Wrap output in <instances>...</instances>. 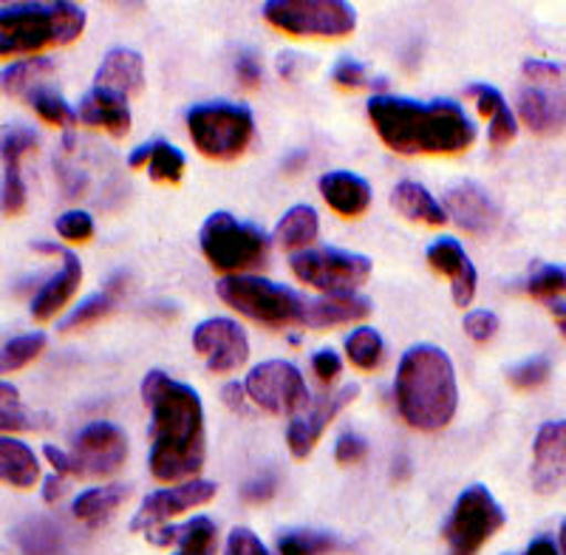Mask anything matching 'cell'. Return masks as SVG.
<instances>
[{"instance_id": "obj_28", "label": "cell", "mask_w": 566, "mask_h": 555, "mask_svg": "<svg viewBox=\"0 0 566 555\" xmlns=\"http://www.w3.org/2000/svg\"><path fill=\"white\" fill-rule=\"evenodd\" d=\"M391 205L397 207L399 213L406 216L408 221H422V224L431 227H439L448 221L444 207L433 199L431 190L417 185V181H399L391 193Z\"/></svg>"}, {"instance_id": "obj_49", "label": "cell", "mask_w": 566, "mask_h": 555, "mask_svg": "<svg viewBox=\"0 0 566 555\" xmlns=\"http://www.w3.org/2000/svg\"><path fill=\"white\" fill-rule=\"evenodd\" d=\"M312 368H315V375L321 377V383H335L343 371V360L337 352L323 349L312 357Z\"/></svg>"}, {"instance_id": "obj_12", "label": "cell", "mask_w": 566, "mask_h": 555, "mask_svg": "<svg viewBox=\"0 0 566 555\" xmlns=\"http://www.w3.org/2000/svg\"><path fill=\"white\" fill-rule=\"evenodd\" d=\"M74 477H114L128 462V437L114 422H91L74 437V448L69 451Z\"/></svg>"}, {"instance_id": "obj_30", "label": "cell", "mask_w": 566, "mask_h": 555, "mask_svg": "<svg viewBox=\"0 0 566 555\" xmlns=\"http://www.w3.org/2000/svg\"><path fill=\"white\" fill-rule=\"evenodd\" d=\"M123 292H125V275H116L114 281H108V286H105L103 292L91 295L88 301H83L77 310L71 312V315L60 323V332H65V335H69V332H83L88 329V326H94L97 321H103V317H108L111 312L116 310V301H119Z\"/></svg>"}, {"instance_id": "obj_21", "label": "cell", "mask_w": 566, "mask_h": 555, "mask_svg": "<svg viewBox=\"0 0 566 555\" xmlns=\"http://www.w3.org/2000/svg\"><path fill=\"white\" fill-rule=\"evenodd\" d=\"M60 259H63V270L49 278L32 301V317L40 323L52 321L60 310H65V304L83 284V264H80L77 255L69 250H60Z\"/></svg>"}, {"instance_id": "obj_46", "label": "cell", "mask_w": 566, "mask_h": 555, "mask_svg": "<svg viewBox=\"0 0 566 555\" xmlns=\"http://www.w3.org/2000/svg\"><path fill=\"white\" fill-rule=\"evenodd\" d=\"M224 555H270L266 547L261 544V538L252 533V530H232L230 538H227V553Z\"/></svg>"}, {"instance_id": "obj_35", "label": "cell", "mask_w": 566, "mask_h": 555, "mask_svg": "<svg viewBox=\"0 0 566 555\" xmlns=\"http://www.w3.org/2000/svg\"><path fill=\"white\" fill-rule=\"evenodd\" d=\"M343 544L328 533L315 530H290L277 538V553L281 555H332L340 553Z\"/></svg>"}, {"instance_id": "obj_25", "label": "cell", "mask_w": 566, "mask_h": 555, "mask_svg": "<svg viewBox=\"0 0 566 555\" xmlns=\"http://www.w3.org/2000/svg\"><path fill=\"white\" fill-rule=\"evenodd\" d=\"M77 117L91 128H105L114 136H125L130 130V111L128 103L119 97H111L105 91H88L80 103Z\"/></svg>"}, {"instance_id": "obj_40", "label": "cell", "mask_w": 566, "mask_h": 555, "mask_svg": "<svg viewBox=\"0 0 566 555\" xmlns=\"http://www.w3.org/2000/svg\"><path fill=\"white\" fill-rule=\"evenodd\" d=\"M549 371H553V366H549L547 357H530V360L510 368V386H515L518 391H533L549 380Z\"/></svg>"}, {"instance_id": "obj_22", "label": "cell", "mask_w": 566, "mask_h": 555, "mask_svg": "<svg viewBox=\"0 0 566 555\" xmlns=\"http://www.w3.org/2000/svg\"><path fill=\"white\" fill-rule=\"evenodd\" d=\"M321 196L337 216L343 219H357L371 205V185L363 176L348 174V170H332L321 176Z\"/></svg>"}, {"instance_id": "obj_57", "label": "cell", "mask_w": 566, "mask_h": 555, "mask_svg": "<svg viewBox=\"0 0 566 555\" xmlns=\"http://www.w3.org/2000/svg\"><path fill=\"white\" fill-rule=\"evenodd\" d=\"M295 63H297L295 54H281V60H277V72H281L286 80H292L295 77Z\"/></svg>"}, {"instance_id": "obj_33", "label": "cell", "mask_w": 566, "mask_h": 555, "mask_svg": "<svg viewBox=\"0 0 566 555\" xmlns=\"http://www.w3.org/2000/svg\"><path fill=\"white\" fill-rule=\"evenodd\" d=\"M54 72V63L45 57L20 60V63L7 65L0 72V94L3 97H23L34 85H40V77Z\"/></svg>"}, {"instance_id": "obj_8", "label": "cell", "mask_w": 566, "mask_h": 555, "mask_svg": "<svg viewBox=\"0 0 566 555\" xmlns=\"http://www.w3.org/2000/svg\"><path fill=\"white\" fill-rule=\"evenodd\" d=\"M264 18L277 32L295 38H348L357 29V14L343 0H270Z\"/></svg>"}, {"instance_id": "obj_47", "label": "cell", "mask_w": 566, "mask_h": 555, "mask_svg": "<svg viewBox=\"0 0 566 555\" xmlns=\"http://www.w3.org/2000/svg\"><path fill=\"white\" fill-rule=\"evenodd\" d=\"M235 77H239V83L244 85V88H258V85H261V80H264V69H261L255 54L241 52L239 57H235Z\"/></svg>"}, {"instance_id": "obj_19", "label": "cell", "mask_w": 566, "mask_h": 555, "mask_svg": "<svg viewBox=\"0 0 566 555\" xmlns=\"http://www.w3.org/2000/svg\"><path fill=\"white\" fill-rule=\"evenodd\" d=\"M428 264L433 266L437 272H442L448 281H451L453 290V304L459 310L470 306V301L476 297V266L470 264L468 252L462 250L457 239H439L428 247Z\"/></svg>"}, {"instance_id": "obj_4", "label": "cell", "mask_w": 566, "mask_h": 555, "mask_svg": "<svg viewBox=\"0 0 566 555\" xmlns=\"http://www.w3.org/2000/svg\"><path fill=\"white\" fill-rule=\"evenodd\" d=\"M85 12L74 3H14L0 9V57H23L83 34Z\"/></svg>"}, {"instance_id": "obj_54", "label": "cell", "mask_w": 566, "mask_h": 555, "mask_svg": "<svg viewBox=\"0 0 566 555\" xmlns=\"http://www.w3.org/2000/svg\"><path fill=\"white\" fill-rule=\"evenodd\" d=\"M63 493H65V477H60V473H52V477L45 479V482H43V499H45V502L54 504L60 496H63Z\"/></svg>"}, {"instance_id": "obj_37", "label": "cell", "mask_w": 566, "mask_h": 555, "mask_svg": "<svg viewBox=\"0 0 566 555\" xmlns=\"http://www.w3.org/2000/svg\"><path fill=\"white\" fill-rule=\"evenodd\" d=\"M185 154H181L176 145L150 143L148 174L154 181H161V185H179L181 176H185Z\"/></svg>"}, {"instance_id": "obj_24", "label": "cell", "mask_w": 566, "mask_h": 555, "mask_svg": "<svg viewBox=\"0 0 566 555\" xmlns=\"http://www.w3.org/2000/svg\"><path fill=\"white\" fill-rule=\"evenodd\" d=\"M371 315V301L360 295H326L310 301L306 306V326L310 329H332L346 323L363 321Z\"/></svg>"}, {"instance_id": "obj_39", "label": "cell", "mask_w": 566, "mask_h": 555, "mask_svg": "<svg viewBox=\"0 0 566 555\" xmlns=\"http://www.w3.org/2000/svg\"><path fill=\"white\" fill-rule=\"evenodd\" d=\"M38 417L23 406L20 391L9 383H0V431H32Z\"/></svg>"}, {"instance_id": "obj_1", "label": "cell", "mask_w": 566, "mask_h": 555, "mask_svg": "<svg viewBox=\"0 0 566 555\" xmlns=\"http://www.w3.org/2000/svg\"><path fill=\"white\" fill-rule=\"evenodd\" d=\"M150 408V473L159 482L193 479L205 468V406L196 388L154 368L142 380Z\"/></svg>"}, {"instance_id": "obj_38", "label": "cell", "mask_w": 566, "mask_h": 555, "mask_svg": "<svg viewBox=\"0 0 566 555\" xmlns=\"http://www.w3.org/2000/svg\"><path fill=\"white\" fill-rule=\"evenodd\" d=\"M43 349H45V335H40V332L12 337L7 346H0V375H12V371H20L23 366H29L32 360H38V355Z\"/></svg>"}, {"instance_id": "obj_16", "label": "cell", "mask_w": 566, "mask_h": 555, "mask_svg": "<svg viewBox=\"0 0 566 555\" xmlns=\"http://www.w3.org/2000/svg\"><path fill=\"white\" fill-rule=\"evenodd\" d=\"M444 213L470 235H490L502 224V210L476 181H457L453 188H448Z\"/></svg>"}, {"instance_id": "obj_23", "label": "cell", "mask_w": 566, "mask_h": 555, "mask_svg": "<svg viewBox=\"0 0 566 555\" xmlns=\"http://www.w3.org/2000/svg\"><path fill=\"white\" fill-rule=\"evenodd\" d=\"M150 544L156 547H170L179 544L176 555H216L219 549V530L207 516H196L193 522H185L179 527H154L145 533Z\"/></svg>"}, {"instance_id": "obj_45", "label": "cell", "mask_w": 566, "mask_h": 555, "mask_svg": "<svg viewBox=\"0 0 566 555\" xmlns=\"http://www.w3.org/2000/svg\"><path fill=\"white\" fill-rule=\"evenodd\" d=\"M332 77H335V83L340 85V88H366V85H371L368 83L366 69H363V65L352 57H343L340 63L335 65Z\"/></svg>"}, {"instance_id": "obj_48", "label": "cell", "mask_w": 566, "mask_h": 555, "mask_svg": "<svg viewBox=\"0 0 566 555\" xmlns=\"http://www.w3.org/2000/svg\"><path fill=\"white\" fill-rule=\"evenodd\" d=\"M488 134H490V145H493V148H502V145L513 143L515 134H518L513 114H510V111H504V114H499V117L490 119Z\"/></svg>"}, {"instance_id": "obj_29", "label": "cell", "mask_w": 566, "mask_h": 555, "mask_svg": "<svg viewBox=\"0 0 566 555\" xmlns=\"http://www.w3.org/2000/svg\"><path fill=\"white\" fill-rule=\"evenodd\" d=\"M518 114L524 125L538 134H549L566 125V105L560 100H553L541 88H524L518 97Z\"/></svg>"}, {"instance_id": "obj_56", "label": "cell", "mask_w": 566, "mask_h": 555, "mask_svg": "<svg viewBox=\"0 0 566 555\" xmlns=\"http://www.w3.org/2000/svg\"><path fill=\"white\" fill-rule=\"evenodd\" d=\"M148 161H150V145H142V148H136L134 154L128 156V165L134 170L139 168H148Z\"/></svg>"}, {"instance_id": "obj_20", "label": "cell", "mask_w": 566, "mask_h": 555, "mask_svg": "<svg viewBox=\"0 0 566 555\" xmlns=\"http://www.w3.org/2000/svg\"><path fill=\"white\" fill-rule=\"evenodd\" d=\"M94 88L128 103L145 88V60L134 49H111L94 77Z\"/></svg>"}, {"instance_id": "obj_42", "label": "cell", "mask_w": 566, "mask_h": 555, "mask_svg": "<svg viewBox=\"0 0 566 555\" xmlns=\"http://www.w3.org/2000/svg\"><path fill=\"white\" fill-rule=\"evenodd\" d=\"M462 326H464V332H468L470 341L488 343V341H493L495 332H499V317L488 310H473L464 315Z\"/></svg>"}, {"instance_id": "obj_18", "label": "cell", "mask_w": 566, "mask_h": 555, "mask_svg": "<svg viewBox=\"0 0 566 555\" xmlns=\"http://www.w3.org/2000/svg\"><path fill=\"white\" fill-rule=\"evenodd\" d=\"M530 479L538 493L566 491V420L541 426L533 446Z\"/></svg>"}, {"instance_id": "obj_43", "label": "cell", "mask_w": 566, "mask_h": 555, "mask_svg": "<svg viewBox=\"0 0 566 555\" xmlns=\"http://www.w3.org/2000/svg\"><path fill=\"white\" fill-rule=\"evenodd\" d=\"M468 97L476 100V108L482 117H499V114H504L507 108V100L502 97V91L493 88V85L482 83V85H470L468 88Z\"/></svg>"}, {"instance_id": "obj_5", "label": "cell", "mask_w": 566, "mask_h": 555, "mask_svg": "<svg viewBox=\"0 0 566 555\" xmlns=\"http://www.w3.org/2000/svg\"><path fill=\"white\" fill-rule=\"evenodd\" d=\"M219 297L227 306L239 310L250 321L270 326V329H290V326H306V306L297 292L281 284H272L266 278L230 275L219 281Z\"/></svg>"}, {"instance_id": "obj_10", "label": "cell", "mask_w": 566, "mask_h": 555, "mask_svg": "<svg viewBox=\"0 0 566 555\" xmlns=\"http://www.w3.org/2000/svg\"><path fill=\"white\" fill-rule=\"evenodd\" d=\"M292 272L326 295H354L371 278V261L360 252L303 250L292 255Z\"/></svg>"}, {"instance_id": "obj_58", "label": "cell", "mask_w": 566, "mask_h": 555, "mask_svg": "<svg viewBox=\"0 0 566 555\" xmlns=\"http://www.w3.org/2000/svg\"><path fill=\"white\" fill-rule=\"evenodd\" d=\"M560 555H566V522L560 524Z\"/></svg>"}, {"instance_id": "obj_15", "label": "cell", "mask_w": 566, "mask_h": 555, "mask_svg": "<svg viewBox=\"0 0 566 555\" xmlns=\"http://www.w3.org/2000/svg\"><path fill=\"white\" fill-rule=\"evenodd\" d=\"M357 395H360V386L352 383V386H343L335 395L317 400L315 406H306V413L295 417V420L290 422V431H286V442H290L292 457H312V451L317 448V442H321V437L326 433V428L335 422V417L343 408L352 406V402L357 400Z\"/></svg>"}, {"instance_id": "obj_59", "label": "cell", "mask_w": 566, "mask_h": 555, "mask_svg": "<svg viewBox=\"0 0 566 555\" xmlns=\"http://www.w3.org/2000/svg\"><path fill=\"white\" fill-rule=\"evenodd\" d=\"M560 295H566V270H560Z\"/></svg>"}, {"instance_id": "obj_27", "label": "cell", "mask_w": 566, "mask_h": 555, "mask_svg": "<svg viewBox=\"0 0 566 555\" xmlns=\"http://www.w3.org/2000/svg\"><path fill=\"white\" fill-rule=\"evenodd\" d=\"M130 496L128 484H111V488H94V491H85L74 499L71 504V513L85 522L88 527H99L103 522H108Z\"/></svg>"}, {"instance_id": "obj_6", "label": "cell", "mask_w": 566, "mask_h": 555, "mask_svg": "<svg viewBox=\"0 0 566 555\" xmlns=\"http://www.w3.org/2000/svg\"><path fill=\"white\" fill-rule=\"evenodd\" d=\"M187 130L207 159H239L255 136V119L244 105L207 103L187 111Z\"/></svg>"}, {"instance_id": "obj_7", "label": "cell", "mask_w": 566, "mask_h": 555, "mask_svg": "<svg viewBox=\"0 0 566 555\" xmlns=\"http://www.w3.org/2000/svg\"><path fill=\"white\" fill-rule=\"evenodd\" d=\"M201 252L216 270L244 272L266 264L270 239L264 230L244 224L230 213H212L201 227Z\"/></svg>"}, {"instance_id": "obj_44", "label": "cell", "mask_w": 566, "mask_h": 555, "mask_svg": "<svg viewBox=\"0 0 566 555\" xmlns=\"http://www.w3.org/2000/svg\"><path fill=\"white\" fill-rule=\"evenodd\" d=\"M368 457V442L357 433H343L335 446L337 465H360L363 459Z\"/></svg>"}, {"instance_id": "obj_51", "label": "cell", "mask_w": 566, "mask_h": 555, "mask_svg": "<svg viewBox=\"0 0 566 555\" xmlns=\"http://www.w3.org/2000/svg\"><path fill=\"white\" fill-rule=\"evenodd\" d=\"M57 176H60V181H63V190L69 199H77V196H83V190L88 181H85V176L80 174V170L65 168L63 161H57Z\"/></svg>"}, {"instance_id": "obj_31", "label": "cell", "mask_w": 566, "mask_h": 555, "mask_svg": "<svg viewBox=\"0 0 566 555\" xmlns=\"http://www.w3.org/2000/svg\"><path fill=\"white\" fill-rule=\"evenodd\" d=\"M20 555H65V536L57 522L38 516L20 524L18 533Z\"/></svg>"}, {"instance_id": "obj_53", "label": "cell", "mask_w": 566, "mask_h": 555, "mask_svg": "<svg viewBox=\"0 0 566 555\" xmlns=\"http://www.w3.org/2000/svg\"><path fill=\"white\" fill-rule=\"evenodd\" d=\"M221 397H224V402L232 408V411H244L247 408V400H244L247 391H244V386H239V383H227L224 391H221Z\"/></svg>"}, {"instance_id": "obj_50", "label": "cell", "mask_w": 566, "mask_h": 555, "mask_svg": "<svg viewBox=\"0 0 566 555\" xmlns=\"http://www.w3.org/2000/svg\"><path fill=\"white\" fill-rule=\"evenodd\" d=\"M275 491H277L275 477H270V473H266V477H261V479H255V482L247 484L244 491H241V496H244V502H250V504H261V502H270V499L275 496Z\"/></svg>"}, {"instance_id": "obj_2", "label": "cell", "mask_w": 566, "mask_h": 555, "mask_svg": "<svg viewBox=\"0 0 566 555\" xmlns=\"http://www.w3.org/2000/svg\"><path fill=\"white\" fill-rule=\"evenodd\" d=\"M368 119L382 143L402 156L462 154L476 139V125L457 103H417L406 97H374Z\"/></svg>"}, {"instance_id": "obj_11", "label": "cell", "mask_w": 566, "mask_h": 555, "mask_svg": "<svg viewBox=\"0 0 566 555\" xmlns=\"http://www.w3.org/2000/svg\"><path fill=\"white\" fill-rule=\"evenodd\" d=\"M244 391L258 408L266 413H297L310 406V388L303 383L301 371L286 360H266L250 371Z\"/></svg>"}, {"instance_id": "obj_52", "label": "cell", "mask_w": 566, "mask_h": 555, "mask_svg": "<svg viewBox=\"0 0 566 555\" xmlns=\"http://www.w3.org/2000/svg\"><path fill=\"white\" fill-rule=\"evenodd\" d=\"M524 77H530L533 83H547V80L560 77V69L555 63H547V60H527L524 63Z\"/></svg>"}, {"instance_id": "obj_3", "label": "cell", "mask_w": 566, "mask_h": 555, "mask_svg": "<svg viewBox=\"0 0 566 555\" xmlns=\"http://www.w3.org/2000/svg\"><path fill=\"white\" fill-rule=\"evenodd\" d=\"M394 397L402 420L417 431H439L448 426L459 406L457 371L448 352L431 343L411 346L399 360Z\"/></svg>"}, {"instance_id": "obj_9", "label": "cell", "mask_w": 566, "mask_h": 555, "mask_svg": "<svg viewBox=\"0 0 566 555\" xmlns=\"http://www.w3.org/2000/svg\"><path fill=\"white\" fill-rule=\"evenodd\" d=\"M507 524L502 504L484 484H473L453 504L451 519L444 522L442 536L451 555H479V549Z\"/></svg>"}, {"instance_id": "obj_36", "label": "cell", "mask_w": 566, "mask_h": 555, "mask_svg": "<svg viewBox=\"0 0 566 555\" xmlns=\"http://www.w3.org/2000/svg\"><path fill=\"white\" fill-rule=\"evenodd\" d=\"M346 355L352 366H357L360 371H374L386 355V343H382L380 332L363 326L346 337Z\"/></svg>"}, {"instance_id": "obj_55", "label": "cell", "mask_w": 566, "mask_h": 555, "mask_svg": "<svg viewBox=\"0 0 566 555\" xmlns=\"http://www.w3.org/2000/svg\"><path fill=\"white\" fill-rule=\"evenodd\" d=\"M524 555H560V553H558V547H555L553 538H535Z\"/></svg>"}, {"instance_id": "obj_41", "label": "cell", "mask_w": 566, "mask_h": 555, "mask_svg": "<svg viewBox=\"0 0 566 555\" xmlns=\"http://www.w3.org/2000/svg\"><path fill=\"white\" fill-rule=\"evenodd\" d=\"M57 233L65 241H74V244H83V241L94 239V219L83 210H69L57 219Z\"/></svg>"}, {"instance_id": "obj_34", "label": "cell", "mask_w": 566, "mask_h": 555, "mask_svg": "<svg viewBox=\"0 0 566 555\" xmlns=\"http://www.w3.org/2000/svg\"><path fill=\"white\" fill-rule=\"evenodd\" d=\"M27 100L34 108V114H38L43 123L54 125V128H74V125L80 123L77 111L71 108V105L60 97L57 91L45 88L43 83L34 85V88L27 94Z\"/></svg>"}, {"instance_id": "obj_26", "label": "cell", "mask_w": 566, "mask_h": 555, "mask_svg": "<svg viewBox=\"0 0 566 555\" xmlns=\"http://www.w3.org/2000/svg\"><path fill=\"white\" fill-rule=\"evenodd\" d=\"M40 479L38 457L18 439L0 437V482L12 484L18 491H29Z\"/></svg>"}, {"instance_id": "obj_13", "label": "cell", "mask_w": 566, "mask_h": 555, "mask_svg": "<svg viewBox=\"0 0 566 555\" xmlns=\"http://www.w3.org/2000/svg\"><path fill=\"white\" fill-rule=\"evenodd\" d=\"M193 349L205 357L212 375H230L250 360V341L230 317H210L193 332Z\"/></svg>"}, {"instance_id": "obj_17", "label": "cell", "mask_w": 566, "mask_h": 555, "mask_svg": "<svg viewBox=\"0 0 566 555\" xmlns=\"http://www.w3.org/2000/svg\"><path fill=\"white\" fill-rule=\"evenodd\" d=\"M34 148H38V134L29 128H9L0 136V159H3L0 210L7 216H20L27 207V181L20 174V161Z\"/></svg>"}, {"instance_id": "obj_32", "label": "cell", "mask_w": 566, "mask_h": 555, "mask_svg": "<svg viewBox=\"0 0 566 555\" xmlns=\"http://www.w3.org/2000/svg\"><path fill=\"white\" fill-rule=\"evenodd\" d=\"M317 233H321V221H317L315 207L297 205L292 210H286L283 219L277 221L275 239L286 250H306L310 244H315Z\"/></svg>"}, {"instance_id": "obj_14", "label": "cell", "mask_w": 566, "mask_h": 555, "mask_svg": "<svg viewBox=\"0 0 566 555\" xmlns=\"http://www.w3.org/2000/svg\"><path fill=\"white\" fill-rule=\"evenodd\" d=\"M219 493V484L207 482V479H193V482L179 484V488H168V491L150 493L145 502H142L139 513L130 522L134 533H148V530L161 527L165 522H170L179 513L193 511V507H205L207 502H212Z\"/></svg>"}]
</instances>
